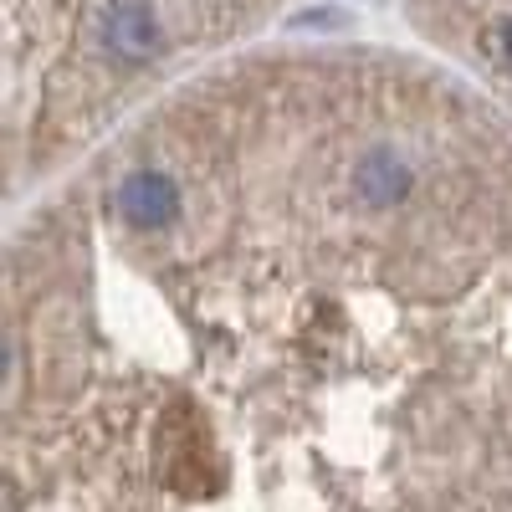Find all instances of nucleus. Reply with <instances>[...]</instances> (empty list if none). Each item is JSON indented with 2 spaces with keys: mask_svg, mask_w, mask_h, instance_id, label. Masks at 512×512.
Segmentation results:
<instances>
[{
  "mask_svg": "<svg viewBox=\"0 0 512 512\" xmlns=\"http://www.w3.org/2000/svg\"><path fill=\"white\" fill-rule=\"evenodd\" d=\"M118 210L128 216V226L154 231V226L180 216V185L169 175H159V169H134V175L118 185Z\"/></svg>",
  "mask_w": 512,
  "mask_h": 512,
  "instance_id": "nucleus-1",
  "label": "nucleus"
}]
</instances>
